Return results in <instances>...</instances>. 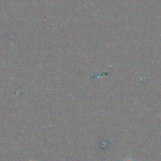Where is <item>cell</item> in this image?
Listing matches in <instances>:
<instances>
[]
</instances>
